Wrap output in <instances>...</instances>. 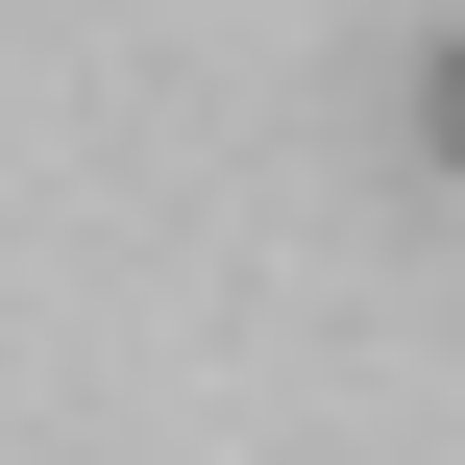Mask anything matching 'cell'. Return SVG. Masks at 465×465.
<instances>
[{"mask_svg":"<svg viewBox=\"0 0 465 465\" xmlns=\"http://www.w3.org/2000/svg\"><path fill=\"white\" fill-rule=\"evenodd\" d=\"M417 147H441V172H465V25H441V49H417Z\"/></svg>","mask_w":465,"mask_h":465,"instance_id":"obj_1","label":"cell"}]
</instances>
